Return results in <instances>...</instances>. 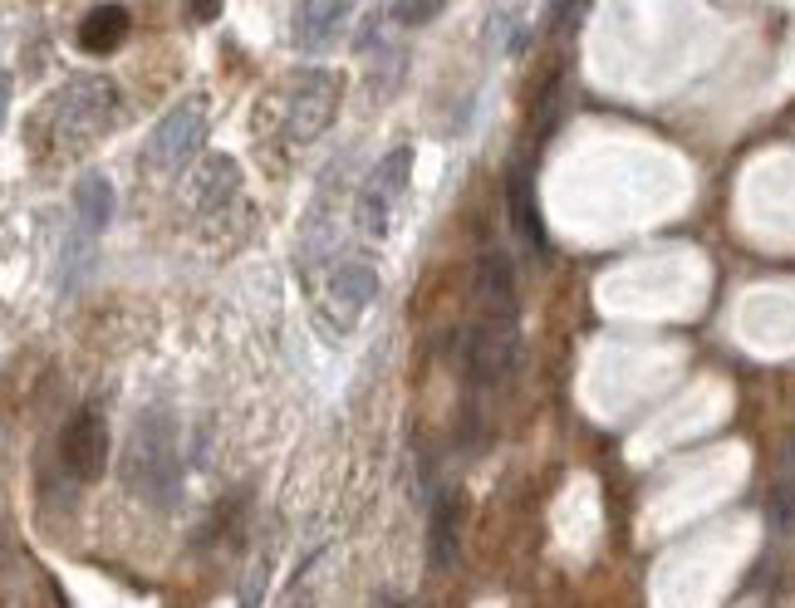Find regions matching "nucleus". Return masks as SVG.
<instances>
[{"instance_id": "1", "label": "nucleus", "mask_w": 795, "mask_h": 608, "mask_svg": "<svg viewBox=\"0 0 795 608\" xmlns=\"http://www.w3.org/2000/svg\"><path fill=\"white\" fill-rule=\"evenodd\" d=\"M123 476L147 506H157V510L177 506V496H182V466H177V422L167 408H147L133 422Z\"/></svg>"}, {"instance_id": "2", "label": "nucleus", "mask_w": 795, "mask_h": 608, "mask_svg": "<svg viewBox=\"0 0 795 608\" xmlns=\"http://www.w3.org/2000/svg\"><path fill=\"white\" fill-rule=\"evenodd\" d=\"M113 221V186L104 172H84L74 186V231L64 241V284L74 290V280L94 260V241L104 235V226Z\"/></svg>"}, {"instance_id": "3", "label": "nucleus", "mask_w": 795, "mask_h": 608, "mask_svg": "<svg viewBox=\"0 0 795 608\" xmlns=\"http://www.w3.org/2000/svg\"><path fill=\"white\" fill-rule=\"evenodd\" d=\"M373 300H378V270H373V265H363V260H344L339 270H334V280H329V294L320 300L324 339L349 333L353 319H359Z\"/></svg>"}, {"instance_id": "4", "label": "nucleus", "mask_w": 795, "mask_h": 608, "mask_svg": "<svg viewBox=\"0 0 795 608\" xmlns=\"http://www.w3.org/2000/svg\"><path fill=\"white\" fill-rule=\"evenodd\" d=\"M202 143H206V113L196 104H182L147 133L143 157H147V167H157V172H182V167L202 153Z\"/></svg>"}, {"instance_id": "5", "label": "nucleus", "mask_w": 795, "mask_h": 608, "mask_svg": "<svg viewBox=\"0 0 795 608\" xmlns=\"http://www.w3.org/2000/svg\"><path fill=\"white\" fill-rule=\"evenodd\" d=\"M55 113H59V133L64 137H94L113 123L118 94L108 78H74V84L59 94Z\"/></svg>"}, {"instance_id": "6", "label": "nucleus", "mask_w": 795, "mask_h": 608, "mask_svg": "<svg viewBox=\"0 0 795 608\" xmlns=\"http://www.w3.org/2000/svg\"><path fill=\"white\" fill-rule=\"evenodd\" d=\"M334 108H339V74L329 69H304L294 78V94H290V137L294 143H314V137L329 127Z\"/></svg>"}, {"instance_id": "7", "label": "nucleus", "mask_w": 795, "mask_h": 608, "mask_svg": "<svg viewBox=\"0 0 795 608\" xmlns=\"http://www.w3.org/2000/svg\"><path fill=\"white\" fill-rule=\"evenodd\" d=\"M408 177H412V147H393V153L373 167V177L359 192V221L369 235L388 231V216H393V206H398V196L408 192Z\"/></svg>"}, {"instance_id": "8", "label": "nucleus", "mask_w": 795, "mask_h": 608, "mask_svg": "<svg viewBox=\"0 0 795 608\" xmlns=\"http://www.w3.org/2000/svg\"><path fill=\"white\" fill-rule=\"evenodd\" d=\"M59 457H64L69 476L79 481H98L104 476V461H108V422L104 412L88 402V408H79L74 417H69L64 437H59Z\"/></svg>"}, {"instance_id": "9", "label": "nucleus", "mask_w": 795, "mask_h": 608, "mask_svg": "<svg viewBox=\"0 0 795 608\" xmlns=\"http://www.w3.org/2000/svg\"><path fill=\"white\" fill-rule=\"evenodd\" d=\"M506 211H510V226H516L520 241H526L535 255H545L550 241H545V226H540L535 182H530L526 167H510V177H506Z\"/></svg>"}, {"instance_id": "10", "label": "nucleus", "mask_w": 795, "mask_h": 608, "mask_svg": "<svg viewBox=\"0 0 795 608\" xmlns=\"http://www.w3.org/2000/svg\"><path fill=\"white\" fill-rule=\"evenodd\" d=\"M349 10L353 5H339V0H310V5H300L294 10V45H300L304 54H320V49L344 29Z\"/></svg>"}, {"instance_id": "11", "label": "nucleus", "mask_w": 795, "mask_h": 608, "mask_svg": "<svg viewBox=\"0 0 795 608\" xmlns=\"http://www.w3.org/2000/svg\"><path fill=\"white\" fill-rule=\"evenodd\" d=\"M128 10L123 5H98L88 10L84 20H79V49H88V54H113L118 45L128 39Z\"/></svg>"}, {"instance_id": "12", "label": "nucleus", "mask_w": 795, "mask_h": 608, "mask_svg": "<svg viewBox=\"0 0 795 608\" xmlns=\"http://www.w3.org/2000/svg\"><path fill=\"white\" fill-rule=\"evenodd\" d=\"M241 186V172H236L231 157H212V162L196 167V182H192V196H196V211H216L226 206Z\"/></svg>"}, {"instance_id": "13", "label": "nucleus", "mask_w": 795, "mask_h": 608, "mask_svg": "<svg viewBox=\"0 0 795 608\" xmlns=\"http://www.w3.org/2000/svg\"><path fill=\"white\" fill-rule=\"evenodd\" d=\"M427 549H432V569H451V564H457V500H451V496H442L437 506H432Z\"/></svg>"}, {"instance_id": "14", "label": "nucleus", "mask_w": 795, "mask_h": 608, "mask_svg": "<svg viewBox=\"0 0 795 608\" xmlns=\"http://www.w3.org/2000/svg\"><path fill=\"white\" fill-rule=\"evenodd\" d=\"M393 10V20H398V25H427V20H437L442 10V0H418V5H412V0H402V5H388Z\"/></svg>"}, {"instance_id": "15", "label": "nucleus", "mask_w": 795, "mask_h": 608, "mask_svg": "<svg viewBox=\"0 0 795 608\" xmlns=\"http://www.w3.org/2000/svg\"><path fill=\"white\" fill-rule=\"evenodd\" d=\"M771 525L775 530H791L795 525V481H781L771 496Z\"/></svg>"}]
</instances>
